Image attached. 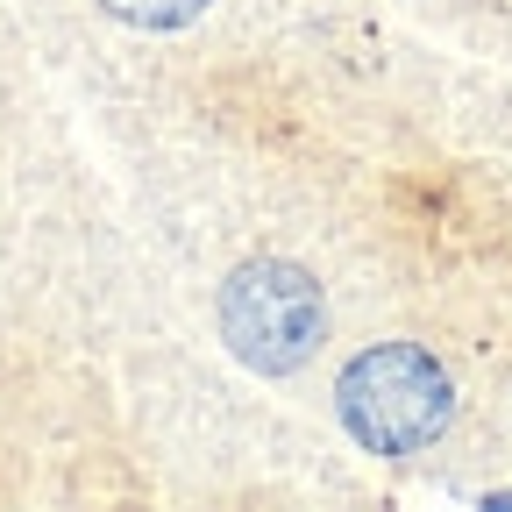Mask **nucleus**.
Segmentation results:
<instances>
[{"instance_id":"obj_3","label":"nucleus","mask_w":512,"mask_h":512,"mask_svg":"<svg viewBox=\"0 0 512 512\" xmlns=\"http://www.w3.org/2000/svg\"><path fill=\"white\" fill-rule=\"evenodd\" d=\"M207 0H107V15H121V22H136V29H178V22H192Z\"/></svg>"},{"instance_id":"obj_2","label":"nucleus","mask_w":512,"mask_h":512,"mask_svg":"<svg viewBox=\"0 0 512 512\" xmlns=\"http://www.w3.org/2000/svg\"><path fill=\"white\" fill-rule=\"evenodd\" d=\"M221 335L228 349L264 370V377H285L299 370L320 335H328V306H320V285L299 271V264H278V256H256L242 264L228 285H221Z\"/></svg>"},{"instance_id":"obj_1","label":"nucleus","mask_w":512,"mask_h":512,"mask_svg":"<svg viewBox=\"0 0 512 512\" xmlns=\"http://www.w3.org/2000/svg\"><path fill=\"white\" fill-rule=\"evenodd\" d=\"M335 406H342V427L370 448V456H413V448H427L448 427L456 392H448V377H441V363L427 349L377 342L342 370Z\"/></svg>"}]
</instances>
